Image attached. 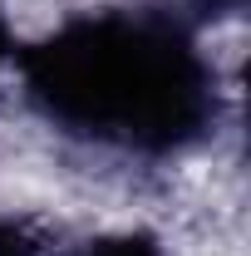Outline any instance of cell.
<instances>
[{"instance_id":"277c9868","label":"cell","mask_w":251,"mask_h":256,"mask_svg":"<svg viewBox=\"0 0 251 256\" xmlns=\"http://www.w3.org/2000/svg\"><path fill=\"white\" fill-rule=\"evenodd\" d=\"M15 54V40H10V25H5V15H0V60H10Z\"/></svg>"},{"instance_id":"6da1fadb","label":"cell","mask_w":251,"mask_h":256,"mask_svg":"<svg viewBox=\"0 0 251 256\" xmlns=\"http://www.w3.org/2000/svg\"><path fill=\"white\" fill-rule=\"evenodd\" d=\"M25 98L54 128L143 158L202 143L217 118V74L172 10H98L20 54Z\"/></svg>"},{"instance_id":"5b68a950","label":"cell","mask_w":251,"mask_h":256,"mask_svg":"<svg viewBox=\"0 0 251 256\" xmlns=\"http://www.w3.org/2000/svg\"><path fill=\"white\" fill-rule=\"evenodd\" d=\"M197 5H202V10H212V15H222V10H236L242 0H197Z\"/></svg>"},{"instance_id":"7a4b0ae2","label":"cell","mask_w":251,"mask_h":256,"mask_svg":"<svg viewBox=\"0 0 251 256\" xmlns=\"http://www.w3.org/2000/svg\"><path fill=\"white\" fill-rule=\"evenodd\" d=\"M84 256H162V246H158L153 236H143V232H124V236H104V242H94Z\"/></svg>"},{"instance_id":"3957f363","label":"cell","mask_w":251,"mask_h":256,"mask_svg":"<svg viewBox=\"0 0 251 256\" xmlns=\"http://www.w3.org/2000/svg\"><path fill=\"white\" fill-rule=\"evenodd\" d=\"M0 256H34V246L15 232L10 222H0Z\"/></svg>"}]
</instances>
